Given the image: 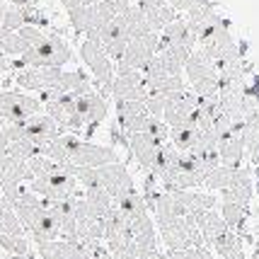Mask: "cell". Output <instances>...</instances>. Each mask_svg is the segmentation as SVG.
<instances>
[{"label":"cell","mask_w":259,"mask_h":259,"mask_svg":"<svg viewBox=\"0 0 259 259\" xmlns=\"http://www.w3.org/2000/svg\"><path fill=\"white\" fill-rule=\"evenodd\" d=\"M249 206L242 203H230V201H221V218L226 221L228 230H233L242 237V228H245V218H247Z\"/></svg>","instance_id":"19"},{"label":"cell","mask_w":259,"mask_h":259,"mask_svg":"<svg viewBox=\"0 0 259 259\" xmlns=\"http://www.w3.org/2000/svg\"><path fill=\"white\" fill-rule=\"evenodd\" d=\"M237 172H240V167H226V165H218V167H213L208 175H206L203 187H206L208 192H223V189H228V187L235 182Z\"/></svg>","instance_id":"20"},{"label":"cell","mask_w":259,"mask_h":259,"mask_svg":"<svg viewBox=\"0 0 259 259\" xmlns=\"http://www.w3.org/2000/svg\"><path fill=\"white\" fill-rule=\"evenodd\" d=\"M0 247L8 249L15 257H27V252H29V245H27L24 237L8 235V233H3V230H0Z\"/></svg>","instance_id":"24"},{"label":"cell","mask_w":259,"mask_h":259,"mask_svg":"<svg viewBox=\"0 0 259 259\" xmlns=\"http://www.w3.org/2000/svg\"><path fill=\"white\" fill-rule=\"evenodd\" d=\"M158 54V32H148L143 36H136L126 44L121 58L116 61L114 70L121 73V70H143L150 58Z\"/></svg>","instance_id":"5"},{"label":"cell","mask_w":259,"mask_h":259,"mask_svg":"<svg viewBox=\"0 0 259 259\" xmlns=\"http://www.w3.org/2000/svg\"><path fill=\"white\" fill-rule=\"evenodd\" d=\"M114 206L121 211V213L128 218V223H136V221H141V218H148L150 215V208H148L146 199L141 196L138 192L128 194V196H121V199H116Z\"/></svg>","instance_id":"18"},{"label":"cell","mask_w":259,"mask_h":259,"mask_svg":"<svg viewBox=\"0 0 259 259\" xmlns=\"http://www.w3.org/2000/svg\"><path fill=\"white\" fill-rule=\"evenodd\" d=\"M63 5H66L68 10H73V8H78V0H61Z\"/></svg>","instance_id":"29"},{"label":"cell","mask_w":259,"mask_h":259,"mask_svg":"<svg viewBox=\"0 0 259 259\" xmlns=\"http://www.w3.org/2000/svg\"><path fill=\"white\" fill-rule=\"evenodd\" d=\"M12 8H20V10H34L36 8V0H8Z\"/></svg>","instance_id":"26"},{"label":"cell","mask_w":259,"mask_h":259,"mask_svg":"<svg viewBox=\"0 0 259 259\" xmlns=\"http://www.w3.org/2000/svg\"><path fill=\"white\" fill-rule=\"evenodd\" d=\"M29 49V44L24 41L17 32H8L0 27V54H5L8 58H20Z\"/></svg>","instance_id":"21"},{"label":"cell","mask_w":259,"mask_h":259,"mask_svg":"<svg viewBox=\"0 0 259 259\" xmlns=\"http://www.w3.org/2000/svg\"><path fill=\"white\" fill-rule=\"evenodd\" d=\"M167 259H213L206 247H189L182 252H169Z\"/></svg>","instance_id":"25"},{"label":"cell","mask_w":259,"mask_h":259,"mask_svg":"<svg viewBox=\"0 0 259 259\" xmlns=\"http://www.w3.org/2000/svg\"><path fill=\"white\" fill-rule=\"evenodd\" d=\"M8 206H10V203L5 201V196H3V192H0V211H3V208H8Z\"/></svg>","instance_id":"31"},{"label":"cell","mask_w":259,"mask_h":259,"mask_svg":"<svg viewBox=\"0 0 259 259\" xmlns=\"http://www.w3.org/2000/svg\"><path fill=\"white\" fill-rule=\"evenodd\" d=\"M155 226L165 242L167 252H182L189 247H203V237L189 215L172 218V215H155Z\"/></svg>","instance_id":"2"},{"label":"cell","mask_w":259,"mask_h":259,"mask_svg":"<svg viewBox=\"0 0 259 259\" xmlns=\"http://www.w3.org/2000/svg\"><path fill=\"white\" fill-rule=\"evenodd\" d=\"M218 158L226 167H240V162L245 158V143H242V134H233V131H226V134L218 136Z\"/></svg>","instance_id":"14"},{"label":"cell","mask_w":259,"mask_h":259,"mask_svg":"<svg viewBox=\"0 0 259 259\" xmlns=\"http://www.w3.org/2000/svg\"><path fill=\"white\" fill-rule=\"evenodd\" d=\"M148 109L143 102H131V100H116V128L121 131L124 138L131 134H141L146 128L148 121Z\"/></svg>","instance_id":"10"},{"label":"cell","mask_w":259,"mask_h":259,"mask_svg":"<svg viewBox=\"0 0 259 259\" xmlns=\"http://www.w3.org/2000/svg\"><path fill=\"white\" fill-rule=\"evenodd\" d=\"M95 39L102 44V49L107 51V56L112 58V61H119V58H121V54H124L126 44L131 41V36H128V27H126L124 17L119 15V17L109 20V22H107L100 32H97V36H95Z\"/></svg>","instance_id":"11"},{"label":"cell","mask_w":259,"mask_h":259,"mask_svg":"<svg viewBox=\"0 0 259 259\" xmlns=\"http://www.w3.org/2000/svg\"><path fill=\"white\" fill-rule=\"evenodd\" d=\"M41 102L32 95L22 92H0V121L12 124V121H24L29 116H36L41 112Z\"/></svg>","instance_id":"6"},{"label":"cell","mask_w":259,"mask_h":259,"mask_svg":"<svg viewBox=\"0 0 259 259\" xmlns=\"http://www.w3.org/2000/svg\"><path fill=\"white\" fill-rule=\"evenodd\" d=\"M8 146H10V141H8L5 134L0 131V158H3V155H8Z\"/></svg>","instance_id":"27"},{"label":"cell","mask_w":259,"mask_h":259,"mask_svg":"<svg viewBox=\"0 0 259 259\" xmlns=\"http://www.w3.org/2000/svg\"><path fill=\"white\" fill-rule=\"evenodd\" d=\"M24 182H32V172L24 160H17L12 155L0 158V189H12Z\"/></svg>","instance_id":"13"},{"label":"cell","mask_w":259,"mask_h":259,"mask_svg":"<svg viewBox=\"0 0 259 259\" xmlns=\"http://www.w3.org/2000/svg\"><path fill=\"white\" fill-rule=\"evenodd\" d=\"M36 249H39L41 259H80V254H82V242L51 240V242H39Z\"/></svg>","instance_id":"16"},{"label":"cell","mask_w":259,"mask_h":259,"mask_svg":"<svg viewBox=\"0 0 259 259\" xmlns=\"http://www.w3.org/2000/svg\"><path fill=\"white\" fill-rule=\"evenodd\" d=\"M109 95L116 100H131V102H143L148 97V88H146V78L141 70H121L116 73L112 80V88Z\"/></svg>","instance_id":"9"},{"label":"cell","mask_w":259,"mask_h":259,"mask_svg":"<svg viewBox=\"0 0 259 259\" xmlns=\"http://www.w3.org/2000/svg\"><path fill=\"white\" fill-rule=\"evenodd\" d=\"M141 134L150 136V138H153V141H158V143H169V128H167V124H165L162 119H158V116H148L146 128H143Z\"/></svg>","instance_id":"23"},{"label":"cell","mask_w":259,"mask_h":259,"mask_svg":"<svg viewBox=\"0 0 259 259\" xmlns=\"http://www.w3.org/2000/svg\"><path fill=\"white\" fill-rule=\"evenodd\" d=\"M12 68V61L5 54H0V73H5V70H10Z\"/></svg>","instance_id":"28"},{"label":"cell","mask_w":259,"mask_h":259,"mask_svg":"<svg viewBox=\"0 0 259 259\" xmlns=\"http://www.w3.org/2000/svg\"><path fill=\"white\" fill-rule=\"evenodd\" d=\"M189 218L196 223V228H199V233H201V237H203V242H213L215 237H221L228 230L226 221L221 218L218 211H199V213L189 215Z\"/></svg>","instance_id":"15"},{"label":"cell","mask_w":259,"mask_h":259,"mask_svg":"<svg viewBox=\"0 0 259 259\" xmlns=\"http://www.w3.org/2000/svg\"><path fill=\"white\" fill-rule=\"evenodd\" d=\"M257 184H259V182H257Z\"/></svg>","instance_id":"34"},{"label":"cell","mask_w":259,"mask_h":259,"mask_svg":"<svg viewBox=\"0 0 259 259\" xmlns=\"http://www.w3.org/2000/svg\"><path fill=\"white\" fill-rule=\"evenodd\" d=\"M95 3H100V0H78V8H88V5H95Z\"/></svg>","instance_id":"30"},{"label":"cell","mask_w":259,"mask_h":259,"mask_svg":"<svg viewBox=\"0 0 259 259\" xmlns=\"http://www.w3.org/2000/svg\"><path fill=\"white\" fill-rule=\"evenodd\" d=\"M75 112H78L82 126H88V131L92 134L95 126L107 119L109 104H107V100L97 90H90V92H85V95H80V97H75Z\"/></svg>","instance_id":"12"},{"label":"cell","mask_w":259,"mask_h":259,"mask_svg":"<svg viewBox=\"0 0 259 259\" xmlns=\"http://www.w3.org/2000/svg\"><path fill=\"white\" fill-rule=\"evenodd\" d=\"M97 180H100L102 189L112 196V201L136 192L134 180H131V175H128L124 162H112V165L97 167Z\"/></svg>","instance_id":"7"},{"label":"cell","mask_w":259,"mask_h":259,"mask_svg":"<svg viewBox=\"0 0 259 259\" xmlns=\"http://www.w3.org/2000/svg\"><path fill=\"white\" fill-rule=\"evenodd\" d=\"M184 73H187V80L194 85V82H199V80L213 75L215 68H213V63H211V58L206 56L201 49H194L192 54H189V58H187V63H184Z\"/></svg>","instance_id":"17"},{"label":"cell","mask_w":259,"mask_h":259,"mask_svg":"<svg viewBox=\"0 0 259 259\" xmlns=\"http://www.w3.org/2000/svg\"><path fill=\"white\" fill-rule=\"evenodd\" d=\"M29 12L32 10H20V8H8L5 15H3V22L0 27L8 29V32H17L22 29L24 24H29Z\"/></svg>","instance_id":"22"},{"label":"cell","mask_w":259,"mask_h":259,"mask_svg":"<svg viewBox=\"0 0 259 259\" xmlns=\"http://www.w3.org/2000/svg\"><path fill=\"white\" fill-rule=\"evenodd\" d=\"M148 259H167V254H160V252H155V254H150Z\"/></svg>","instance_id":"33"},{"label":"cell","mask_w":259,"mask_h":259,"mask_svg":"<svg viewBox=\"0 0 259 259\" xmlns=\"http://www.w3.org/2000/svg\"><path fill=\"white\" fill-rule=\"evenodd\" d=\"M61 75H63V68H22L15 75V82L36 95H51L56 90Z\"/></svg>","instance_id":"8"},{"label":"cell","mask_w":259,"mask_h":259,"mask_svg":"<svg viewBox=\"0 0 259 259\" xmlns=\"http://www.w3.org/2000/svg\"><path fill=\"white\" fill-rule=\"evenodd\" d=\"M5 10H8V5L0 0V22H3V15H5Z\"/></svg>","instance_id":"32"},{"label":"cell","mask_w":259,"mask_h":259,"mask_svg":"<svg viewBox=\"0 0 259 259\" xmlns=\"http://www.w3.org/2000/svg\"><path fill=\"white\" fill-rule=\"evenodd\" d=\"M196 104H199V97H196L189 88H184L182 92L172 95V97L165 102L162 121L167 124L169 131H175V128H189V126H194Z\"/></svg>","instance_id":"4"},{"label":"cell","mask_w":259,"mask_h":259,"mask_svg":"<svg viewBox=\"0 0 259 259\" xmlns=\"http://www.w3.org/2000/svg\"><path fill=\"white\" fill-rule=\"evenodd\" d=\"M73 61L70 46L56 36V34H44L41 41L32 44L20 58L12 61V68H61Z\"/></svg>","instance_id":"1"},{"label":"cell","mask_w":259,"mask_h":259,"mask_svg":"<svg viewBox=\"0 0 259 259\" xmlns=\"http://www.w3.org/2000/svg\"><path fill=\"white\" fill-rule=\"evenodd\" d=\"M80 56L85 61V66L90 68V73L95 75V82L100 85L97 92L102 97H107L114 80V61L107 56V51L102 49V44L97 39H85L80 44Z\"/></svg>","instance_id":"3"}]
</instances>
